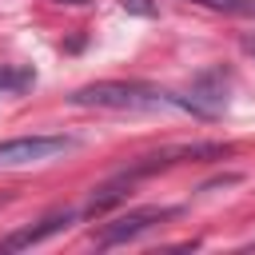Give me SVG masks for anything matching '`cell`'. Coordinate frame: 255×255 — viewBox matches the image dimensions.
<instances>
[{
    "instance_id": "obj_5",
    "label": "cell",
    "mask_w": 255,
    "mask_h": 255,
    "mask_svg": "<svg viewBox=\"0 0 255 255\" xmlns=\"http://www.w3.org/2000/svg\"><path fill=\"white\" fill-rule=\"evenodd\" d=\"M199 8H211V12H227V16H255V0H191Z\"/></svg>"
},
{
    "instance_id": "obj_7",
    "label": "cell",
    "mask_w": 255,
    "mask_h": 255,
    "mask_svg": "<svg viewBox=\"0 0 255 255\" xmlns=\"http://www.w3.org/2000/svg\"><path fill=\"white\" fill-rule=\"evenodd\" d=\"M239 44H243V52H247V56H255V36H243Z\"/></svg>"
},
{
    "instance_id": "obj_4",
    "label": "cell",
    "mask_w": 255,
    "mask_h": 255,
    "mask_svg": "<svg viewBox=\"0 0 255 255\" xmlns=\"http://www.w3.org/2000/svg\"><path fill=\"white\" fill-rule=\"evenodd\" d=\"M72 215H76V211H52V215H44L40 223L20 227V231H12L8 239H0V251H24V247H36V243H44L48 235L64 231V227L72 223Z\"/></svg>"
},
{
    "instance_id": "obj_2",
    "label": "cell",
    "mask_w": 255,
    "mask_h": 255,
    "mask_svg": "<svg viewBox=\"0 0 255 255\" xmlns=\"http://www.w3.org/2000/svg\"><path fill=\"white\" fill-rule=\"evenodd\" d=\"M175 215H179V207H135V211L116 215L112 223H104L100 235H96V247H120V243H131V239L147 235L151 227H159L163 219H175Z\"/></svg>"
},
{
    "instance_id": "obj_6",
    "label": "cell",
    "mask_w": 255,
    "mask_h": 255,
    "mask_svg": "<svg viewBox=\"0 0 255 255\" xmlns=\"http://www.w3.org/2000/svg\"><path fill=\"white\" fill-rule=\"evenodd\" d=\"M32 84V72L28 68H4L0 64V92H24Z\"/></svg>"
},
{
    "instance_id": "obj_1",
    "label": "cell",
    "mask_w": 255,
    "mask_h": 255,
    "mask_svg": "<svg viewBox=\"0 0 255 255\" xmlns=\"http://www.w3.org/2000/svg\"><path fill=\"white\" fill-rule=\"evenodd\" d=\"M68 100L76 108H100V112H163V108L187 112V96H175V92H163L151 84H135V80H100V84L72 92Z\"/></svg>"
},
{
    "instance_id": "obj_3",
    "label": "cell",
    "mask_w": 255,
    "mask_h": 255,
    "mask_svg": "<svg viewBox=\"0 0 255 255\" xmlns=\"http://www.w3.org/2000/svg\"><path fill=\"white\" fill-rule=\"evenodd\" d=\"M76 139L68 135H20V139H4L0 143V167H32V163H48L64 151H72Z\"/></svg>"
},
{
    "instance_id": "obj_8",
    "label": "cell",
    "mask_w": 255,
    "mask_h": 255,
    "mask_svg": "<svg viewBox=\"0 0 255 255\" xmlns=\"http://www.w3.org/2000/svg\"><path fill=\"white\" fill-rule=\"evenodd\" d=\"M0 203H8V195H0Z\"/></svg>"
}]
</instances>
